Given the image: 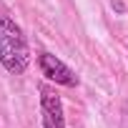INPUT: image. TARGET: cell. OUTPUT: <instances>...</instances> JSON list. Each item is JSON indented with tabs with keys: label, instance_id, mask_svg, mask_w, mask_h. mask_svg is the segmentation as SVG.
I'll list each match as a JSON object with an SVG mask.
<instances>
[{
	"label": "cell",
	"instance_id": "1",
	"mask_svg": "<svg viewBox=\"0 0 128 128\" xmlns=\"http://www.w3.org/2000/svg\"><path fill=\"white\" fill-rule=\"evenodd\" d=\"M0 63L8 73H25L30 63L28 40L13 18H0Z\"/></svg>",
	"mask_w": 128,
	"mask_h": 128
},
{
	"label": "cell",
	"instance_id": "2",
	"mask_svg": "<svg viewBox=\"0 0 128 128\" xmlns=\"http://www.w3.org/2000/svg\"><path fill=\"white\" fill-rule=\"evenodd\" d=\"M38 66H40V73L53 80V83H60L66 88H76L78 86V76L76 70H70L66 63H63L60 58H55L53 53H40L38 55Z\"/></svg>",
	"mask_w": 128,
	"mask_h": 128
},
{
	"label": "cell",
	"instance_id": "3",
	"mask_svg": "<svg viewBox=\"0 0 128 128\" xmlns=\"http://www.w3.org/2000/svg\"><path fill=\"white\" fill-rule=\"evenodd\" d=\"M40 110H43V126L45 128H66V118H63V103L55 93L43 90L40 96Z\"/></svg>",
	"mask_w": 128,
	"mask_h": 128
},
{
	"label": "cell",
	"instance_id": "4",
	"mask_svg": "<svg viewBox=\"0 0 128 128\" xmlns=\"http://www.w3.org/2000/svg\"><path fill=\"white\" fill-rule=\"evenodd\" d=\"M110 8H113L116 13H126V3H123V0H113V3H110Z\"/></svg>",
	"mask_w": 128,
	"mask_h": 128
}]
</instances>
